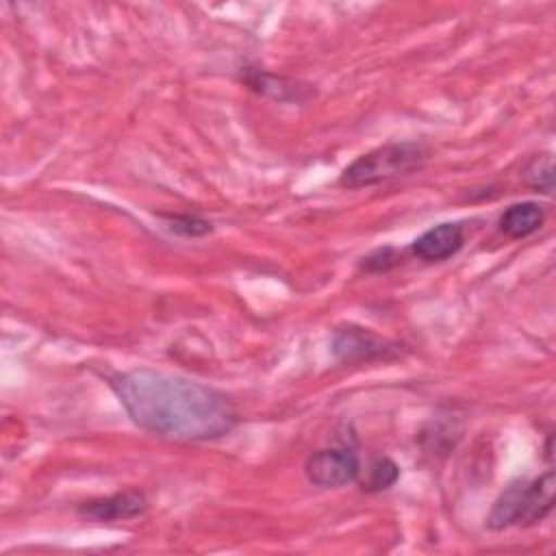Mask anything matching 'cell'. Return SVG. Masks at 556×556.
<instances>
[{
    "mask_svg": "<svg viewBox=\"0 0 556 556\" xmlns=\"http://www.w3.org/2000/svg\"><path fill=\"white\" fill-rule=\"evenodd\" d=\"M109 387L128 417L156 437L208 441L228 434L237 424L232 402L198 380L135 367L109 376Z\"/></svg>",
    "mask_w": 556,
    "mask_h": 556,
    "instance_id": "1",
    "label": "cell"
},
{
    "mask_svg": "<svg viewBox=\"0 0 556 556\" xmlns=\"http://www.w3.org/2000/svg\"><path fill=\"white\" fill-rule=\"evenodd\" d=\"M428 148L417 141H393L354 159L339 176L343 189H363L408 176L424 167Z\"/></svg>",
    "mask_w": 556,
    "mask_h": 556,
    "instance_id": "2",
    "label": "cell"
},
{
    "mask_svg": "<svg viewBox=\"0 0 556 556\" xmlns=\"http://www.w3.org/2000/svg\"><path fill=\"white\" fill-rule=\"evenodd\" d=\"M545 222V211L539 202H517L510 204L500 215V232H504L508 239H526L534 235Z\"/></svg>",
    "mask_w": 556,
    "mask_h": 556,
    "instance_id": "8",
    "label": "cell"
},
{
    "mask_svg": "<svg viewBox=\"0 0 556 556\" xmlns=\"http://www.w3.org/2000/svg\"><path fill=\"white\" fill-rule=\"evenodd\" d=\"M148 508V500L141 491H119L106 497H96L89 502H83L78 506V515L87 521L96 523H109V521H124L141 517Z\"/></svg>",
    "mask_w": 556,
    "mask_h": 556,
    "instance_id": "6",
    "label": "cell"
},
{
    "mask_svg": "<svg viewBox=\"0 0 556 556\" xmlns=\"http://www.w3.org/2000/svg\"><path fill=\"white\" fill-rule=\"evenodd\" d=\"M397 478H400V467L395 465V460H391L387 456H380L369 465V478H367L363 489H367L371 493L387 491L397 482Z\"/></svg>",
    "mask_w": 556,
    "mask_h": 556,
    "instance_id": "11",
    "label": "cell"
},
{
    "mask_svg": "<svg viewBox=\"0 0 556 556\" xmlns=\"http://www.w3.org/2000/svg\"><path fill=\"white\" fill-rule=\"evenodd\" d=\"M465 243V226L460 222H443L421 232L410 250L419 261L441 263L452 258Z\"/></svg>",
    "mask_w": 556,
    "mask_h": 556,
    "instance_id": "7",
    "label": "cell"
},
{
    "mask_svg": "<svg viewBox=\"0 0 556 556\" xmlns=\"http://www.w3.org/2000/svg\"><path fill=\"white\" fill-rule=\"evenodd\" d=\"M397 343L384 337H378L369 328L345 324L332 332L330 350L341 363H371V361H389L397 356Z\"/></svg>",
    "mask_w": 556,
    "mask_h": 556,
    "instance_id": "4",
    "label": "cell"
},
{
    "mask_svg": "<svg viewBox=\"0 0 556 556\" xmlns=\"http://www.w3.org/2000/svg\"><path fill=\"white\" fill-rule=\"evenodd\" d=\"M397 261H400V254L393 248H378L363 258L361 267L365 271H387V269L395 267Z\"/></svg>",
    "mask_w": 556,
    "mask_h": 556,
    "instance_id": "13",
    "label": "cell"
},
{
    "mask_svg": "<svg viewBox=\"0 0 556 556\" xmlns=\"http://www.w3.org/2000/svg\"><path fill=\"white\" fill-rule=\"evenodd\" d=\"M167 226L172 232L182 237H204L213 232L211 222L198 217V215H165Z\"/></svg>",
    "mask_w": 556,
    "mask_h": 556,
    "instance_id": "12",
    "label": "cell"
},
{
    "mask_svg": "<svg viewBox=\"0 0 556 556\" xmlns=\"http://www.w3.org/2000/svg\"><path fill=\"white\" fill-rule=\"evenodd\" d=\"M554 471L534 480H517L504 489L486 515V528L504 530L508 526H534L554 506Z\"/></svg>",
    "mask_w": 556,
    "mask_h": 556,
    "instance_id": "3",
    "label": "cell"
},
{
    "mask_svg": "<svg viewBox=\"0 0 556 556\" xmlns=\"http://www.w3.org/2000/svg\"><path fill=\"white\" fill-rule=\"evenodd\" d=\"M521 176H523V182L530 189L549 195L554 191V161H552V154L532 156L526 163Z\"/></svg>",
    "mask_w": 556,
    "mask_h": 556,
    "instance_id": "10",
    "label": "cell"
},
{
    "mask_svg": "<svg viewBox=\"0 0 556 556\" xmlns=\"http://www.w3.org/2000/svg\"><path fill=\"white\" fill-rule=\"evenodd\" d=\"M358 456L348 445L317 450L304 463V476L317 489L345 486L358 478Z\"/></svg>",
    "mask_w": 556,
    "mask_h": 556,
    "instance_id": "5",
    "label": "cell"
},
{
    "mask_svg": "<svg viewBox=\"0 0 556 556\" xmlns=\"http://www.w3.org/2000/svg\"><path fill=\"white\" fill-rule=\"evenodd\" d=\"M241 80L252 91L263 93L274 100H302V93H300L302 87H298L295 83H291L282 76H276V74H269V72L256 70V67H243Z\"/></svg>",
    "mask_w": 556,
    "mask_h": 556,
    "instance_id": "9",
    "label": "cell"
}]
</instances>
